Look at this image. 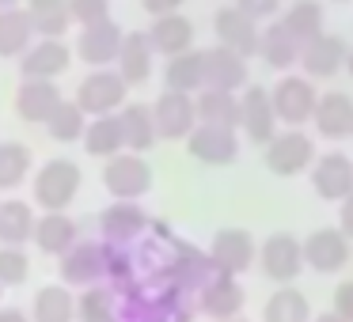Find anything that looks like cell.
Returning a JSON list of instances; mask_svg holds the SVG:
<instances>
[{"label":"cell","instance_id":"8fae6325","mask_svg":"<svg viewBox=\"0 0 353 322\" xmlns=\"http://www.w3.org/2000/svg\"><path fill=\"white\" fill-rule=\"evenodd\" d=\"M353 258V243L342 228H319L304 239V261L315 273H338Z\"/></svg>","mask_w":353,"mask_h":322},{"label":"cell","instance_id":"cb8c5ba5","mask_svg":"<svg viewBox=\"0 0 353 322\" xmlns=\"http://www.w3.org/2000/svg\"><path fill=\"white\" fill-rule=\"evenodd\" d=\"M57 103H61V92H57L54 80H23L16 92V114L23 122L46 125V118L57 110Z\"/></svg>","mask_w":353,"mask_h":322},{"label":"cell","instance_id":"ab89813d","mask_svg":"<svg viewBox=\"0 0 353 322\" xmlns=\"http://www.w3.org/2000/svg\"><path fill=\"white\" fill-rule=\"evenodd\" d=\"M281 23L289 27L300 42L319 39V34H323V4H319V0H296V4L285 12Z\"/></svg>","mask_w":353,"mask_h":322},{"label":"cell","instance_id":"7c38bea8","mask_svg":"<svg viewBox=\"0 0 353 322\" xmlns=\"http://www.w3.org/2000/svg\"><path fill=\"white\" fill-rule=\"evenodd\" d=\"M186 148L198 163H209V167H228L239 155V137L228 125H205L198 122V129L186 137Z\"/></svg>","mask_w":353,"mask_h":322},{"label":"cell","instance_id":"5b68a950","mask_svg":"<svg viewBox=\"0 0 353 322\" xmlns=\"http://www.w3.org/2000/svg\"><path fill=\"white\" fill-rule=\"evenodd\" d=\"M125 76L122 72H110V69H95L92 76L80 80L77 87V103L88 110L92 118L99 114H114V110L125 107Z\"/></svg>","mask_w":353,"mask_h":322},{"label":"cell","instance_id":"d4e9b609","mask_svg":"<svg viewBox=\"0 0 353 322\" xmlns=\"http://www.w3.org/2000/svg\"><path fill=\"white\" fill-rule=\"evenodd\" d=\"M34 34L27 8H0V57H23L34 46Z\"/></svg>","mask_w":353,"mask_h":322},{"label":"cell","instance_id":"60d3db41","mask_svg":"<svg viewBox=\"0 0 353 322\" xmlns=\"http://www.w3.org/2000/svg\"><path fill=\"white\" fill-rule=\"evenodd\" d=\"M152 288V284H148ZM156 292V314L152 322H190V303H186V292L175 288V284H163V288H152Z\"/></svg>","mask_w":353,"mask_h":322},{"label":"cell","instance_id":"3957f363","mask_svg":"<svg viewBox=\"0 0 353 322\" xmlns=\"http://www.w3.org/2000/svg\"><path fill=\"white\" fill-rule=\"evenodd\" d=\"M221 273V269L213 266V258H209L205 250H194V246H183L179 243V250H175V258H171V266H168V273L160 277V281H148L152 288H163V284H175V288H183L186 296H198L201 288H205L213 277Z\"/></svg>","mask_w":353,"mask_h":322},{"label":"cell","instance_id":"7dc6e473","mask_svg":"<svg viewBox=\"0 0 353 322\" xmlns=\"http://www.w3.org/2000/svg\"><path fill=\"white\" fill-rule=\"evenodd\" d=\"M338 216H342V231L353 239V193L342 201V213H338Z\"/></svg>","mask_w":353,"mask_h":322},{"label":"cell","instance_id":"f35d334b","mask_svg":"<svg viewBox=\"0 0 353 322\" xmlns=\"http://www.w3.org/2000/svg\"><path fill=\"white\" fill-rule=\"evenodd\" d=\"M27 171H31V148L19 144V140H4L0 144V190L23 186Z\"/></svg>","mask_w":353,"mask_h":322},{"label":"cell","instance_id":"bcb514c9","mask_svg":"<svg viewBox=\"0 0 353 322\" xmlns=\"http://www.w3.org/2000/svg\"><path fill=\"white\" fill-rule=\"evenodd\" d=\"M141 8H145L148 16H171V12L183 8V0H141Z\"/></svg>","mask_w":353,"mask_h":322},{"label":"cell","instance_id":"f1b7e54d","mask_svg":"<svg viewBox=\"0 0 353 322\" xmlns=\"http://www.w3.org/2000/svg\"><path fill=\"white\" fill-rule=\"evenodd\" d=\"M152 57H156V50L148 42V34H141V31L125 34L122 54H118V72L125 76V84H145L152 76Z\"/></svg>","mask_w":353,"mask_h":322},{"label":"cell","instance_id":"ba28073f","mask_svg":"<svg viewBox=\"0 0 353 322\" xmlns=\"http://www.w3.org/2000/svg\"><path fill=\"white\" fill-rule=\"evenodd\" d=\"M239 129L247 133L251 144H270L277 137V110H274V99H270V87H243L239 95Z\"/></svg>","mask_w":353,"mask_h":322},{"label":"cell","instance_id":"30bf717a","mask_svg":"<svg viewBox=\"0 0 353 322\" xmlns=\"http://www.w3.org/2000/svg\"><path fill=\"white\" fill-rule=\"evenodd\" d=\"M152 114H156V129H160L163 140H186L198 129V103L186 92H171L168 87L152 103Z\"/></svg>","mask_w":353,"mask_h":322},{"label":"cell","instance_id":"f6af8a7d","mask_svg":"<svg viewBox=\"0 0 353 322\" xmlns=\"http://www.w3.org/2000/svg\"><path fill=\"white\" fill-rule=\"evenodd\" d=\"M236 4L247 12V16H254V19H270L277 8H281V0H236Z\"/></svg>","mask_w":353,"mask_h":322},{"label":"cell","instance_id":"2e32d148","mask_svg":"<svg viewBox=\"0 0 353 322\" xmlns=\"http://www.w3.org/2000/svg\"><path fill=\"white\" fill-rule=\"evenodd\" d=\"M209 258H213V266L221 269V273H247L254 261V239L251 231L243 228H221L213 235V243H209Z\"/></svg>","mask_w":353,"mask_h":322},{"label":"cell","instance_id":"e575fe53","mask_svg":"<svg viewBox=\"0 0 353 322\" xmlns=\"http://www.w3.org/2000/svg\"><path fill=\"white\" fill-rule=\"evenodd\" d=\"M34 322H72L77 319V296L69 292V284H46L34 296Z\"/></svg>","mask_w":353,"mask_h":322},{"label":"cell","instance_id":"d6a6232c","mask_svg":"<svg viewBox=\"0 0 353 322\" xmlns=\"http://www.w3.org/2000/svg\"><path fill=\"white\" fill-rule=\"evenodd\" d=\"M163 84L171 87V92H201L205 87V57L194 54V50H186V54H175L168 61V69H163Z\"/></svg>","mask_w":353,"mask_h":322},{"label":"cell","instance_id":"1f68e13d","mask_svg":"<svg viewBox=\"0 0 353 322\" xmlns=\"http://www.w3.org/2000/svg\"><path fill=\"white\" fill-rule=\"evenodd\" d=\"M262 322H312V303L300 288L281 284L262 307Z\"/></svg>","mask_w":353,"mask_h":322},{"label":"cell","instance_id":"b9f144b4","mask_svg":"<svg viewBox=\"0 0 353 322\" xmlns=\"http://www.w3.org/2000/svg\"><path fill=\"white\" fill-rule=\"evenodd\" d=\"M27 273H31V261H27L23 246L0 243V284L12 288V284H23Z\"/></svg>","mask_w":353,"mask_h":322},{"label":"cell","instance_id":"8d00e7d4","mask_svg":"<svg viewBox=\"0 0 353 322\" xmlns=\"http://www.w3.org/2000/svg\"><path fill=\"white\" fill-rule=\"evenodd\" d=\"M88 110L80 107L77 99H61L57 103V110L46 118V129L54 140H61V144H72V140H80L88 133Z\"/></svg>","mask_w":353,"mask_h":322},{"label":"cell","instance_id":"f546056e","mask_svg":"<svg viewBox=\"0 0 353 322\" xmlns=\"http://www.w3.org/2000/svg\"><path fill=\"white\" fill-rule=\"evenodd\" d=\"M84 148L95 160H110V155L125 152V133H122V118L118 114H99L95 122H88L84 133Z\"/></svg>","mask_w":353,"mask_h":322},{"label":"cell","instance_id":"ffe728a7","mask_svg":"<svg viewBox=\"0 0 353 322\" xmlns=\"http://www.w3.org/2000/svg\"><path fill=\"white\" fill-rule=\"evenodd\" d=\"M201 57H205V87H216V92H239V87H247V57L243 54H236V50L216 42Z\"/></svg>","mask_w":353,"mask_h":322},{"label":"cell","instance_id":"8992f818","mask_svg":"<svg viewBox=\"0 0 353 322\" xmlns=\"http://www.w3.org/2000/svg\"><path fill=\"white\" fill-rule=\"evenodd\" d=\"M270 99H274L277 122L304 125L307 118L315 114L319 95H315V87H312V76H281L274 87H270Z\"/></svg>","mask_w":353,"mask_h":322},{"label":"cell","instance_id":"277c9868","mask_svg":"<svg viewBox=\"0 0 353 322\" xmlns=\"http://www.w3.org/2000/svg\"><path fill=\"white\" fill-rule=\"evenodd\" d=\"M262 273L270 277L274 284H292L300 273H304V243H300L296 235H289V231H277V235H270L266 243H262Z\"/></svg>","mask_w":353,"mask_h":322},{"label":"cell","instance_id":"603a6c76","mask_svg":"<svg viewBox=\"0 0 353 322\" xmlns=\"http://www.w3.org/2000/svg\"><path fill=\"white\" fill-rule=\"evenodd\" d=\"M145 34H148V42H152V50L163 54V57L186 54V50L194 46V23L186 16H179V12H171V16H156Z\"/></svg>","mask_w":353,"mask_h":322},{"label":"cell","instance_id":"4dcf8cb0","mask_svg":"<svg viewBox=\"0 0 353 322\" xmlns=\"http://www.w3.org/2000/svg\"><path fill=\"white\" fill-rule=\"evenodd\" d=\"M198 122L205 125H228V129H239V95L236 92H216V87H201L198 99Z\"/></svg>","mask_w":353,"mask_h":322},{"label":"cell","instance_id":"7a4b0ae2","mask_svg":"<svg viewBox=\"0 0 353 322\" xmlns=\"http://www.w3.org/2000/svg\"><path fill=\"white\" fill-rule=\"evenodd\" d=\"M103 186L114 201H137L152 190V167L137 152H118L103 167Z\"/></svg>","mask_w":353,"mask_h":322},{"label":"cell","instance_id":"816d5d0a","mask_svg":"<svg viewBox=\"0 0 353 322\" xmlns=\"http://www.w3.org/2000/svg\"><path fill=\"white\" fill-rule=\"evenodd\" d=\"M224 322H247V319H239V314H236V319H224Z\"/></svg>","mask_w":353,"mask_h":322},{"label":"cell","instance_id":"ee69618b","mask_svg":"<svg viewBox=\"0 0 353 322\" xmlns=\"http://www.w3.org/2000/svg\"><path fill=\"white\" fill-rule=\"evenodd\" d=\"M334 311L342 314L345 322H353V281H342L334 288Z\"/></svg>","mask_w":353,"mask_h":322},{"label":"cell","instance_id":"e0dca14e","mask_svg":"<svg viewBox=\"0 0 353 322\" xmlns=\"http://www.w3.org/2000/svg\"><path fill=\"white\" fill-rule=\"evenodd\" d=\"M247 303V292L239 284V277L232 273H216L205 288L198 292V311L209 314L213 322H224V319H236Z\"/></svg>","mask_w":353,"mask_h":322},{"label":"cell","instance_id":"9a60e30c","mask_svg":"<svg viewBox=\"0 0 353 322\" xmlns=\"http://www.w3.org/2000/svg\"><path fill=\"white\" fill-rule=\"evenodd\" d=\"M99 231H103V243L133 246L148 231V216H145V208H141L137 201H114L110 208H103Z\"/></svg>","mask_w":353,"mask_h":322},{"label":"cell","instance_id":"f5cc1de1","mask_svg":"<svg viewBox=\"0 0 353 322\" xmlns=\"http://www.w3.org/2000/svg\"><path fill=\"white\" fill-rule=\"evenodd\" d=\"M345 65H350V72H353V54H350V61H345Z\"/></svg>","mask_w":353,"mask_h":322},{"label":"cell","instance_id":"5bb4252c","mask_svg":"<svg viewBox=\"0 0 353 322\" xmlns=\"http://www.w3.org/2000/svg\"><path fill=\"white\" fill-rule=\"evenodd\" d=\"M312 190L323 201H338L342 205L353 193V160L342 152H327L312 163Z\"/></svg>","mask_w":353,"mask_h":322},{"label":"cell","instance_id":"ac0fdd59","mask_svg":"<svg viewBox=\"0 0 353 322\" xmlns=\"http://www.w3.org/2000/svg\"><path fill=\"white\" fill-rule=\"evenodd\" d=\"M213 31H216V42L228 50H236V54L251 57L259 54V27H254V16H247L239 4H232V8H221L213 16Z\"/></svg>","mask_w":353,"mask_h":322},{"label":"cell","instance_id":"6da1fadb","mask_svg":"<svg viewBox=\"0 0 353 322\" xmlns=\"http://www.w3.org/2000/svg\"><path fill=\"white\" fill-rule=\"evenodd\" d=\"M77 193H80V167L72 160L57 155V160L39 167V175H34V201L46 213H65Z\"/></svg>","mask_w":353,"mask_h":322},{"label":"cell","instance_id":"c3c4849f","mask_svg":"<svg viewBox=\"0 0 353 322\" xmlns=\"http://www.w3.org/2000/svg\"><path fill=\"white\" fill-rule=\"evenodd\" d=\"M0 322H31L19 307H0Z\"/></svg>","mask_w":353,"mask_h":322},{"label":"cell","instance_id":"52a82bcc","mask_svg":"<svg viewBox=\"0 0 353 322\" xmlns=\"http://www.w3.org/2000/svg\"><path fill=\"white\" fill-rule=\"evenodd\" d=\"M312 163H315V144H312L307 133L296 129V125H292L289 133H277L266 144V167L281 178L300 175V171H307Z\"/></svg>","mask_w":353,"mask_h":322},{"label":"cell","instance_id":"681fc988","mask_svg":"<svg viewBox=\"0 0 353 322\" xmlns=\"http://www.w3.org/2000/svg\"><path fill=\"white\" fill-rule=\"evenodd\" d=\"M312 322H345V319H342V314H338V311H334V307H330V311H323V314H315V319H312Z\"/></svg>","mask_w":353,"mask_h":322},{"label":"cell","instance_id":"7402d4cb","mask_svg":"<svg viewBox=\"0 0 353 322\" xmlns=\"http://www.w3.org/2000/svg\"><path fill=\"white\" fill-rule=\"evenodd\" d=\"M312 122H315V129H319V137H327V140L353 137V99L345 92L319 95Z\"/></svg>","mask_w":353,"mask_h":322},{"label":"cell","instance_id":"d590c367","mask_svg":"<svg viewBox=\"0 0 353 322\" xmlns=\"http://www.w3.org/2000/svg\"><path fill=\"white\" fill-rule=\"evenodd\" d=\"M27 12H31V23L39 31V39H61L72 23L69 0H27Z\"/></svg>","mask_w":353,"mask_h":322},{"label":"cell","instance_id":"836d02e7","mask_svg":"<svg viewBox=\"0 0 353 322\" xmlns=\"http://www.w3.org/2000/svg\"><path fill=\"white\" fill-rule=\"evenodd\" d=\"M34 224H39V216L31 213V205L19 197H8L0 201V243H27V239H34Z\"/></svg>","mask_w":353,"mask_h":322},{"label":"cell","instance_id":"d6986e66","mask_svg":"<svg viewBox=\"0 0 353 322\" xmlns=\"http://www.w3.org/2000/svg\"><path fill=\"white\" fill-rule=\"evenodd\" d=\"M350 61V50H345L342 39H334V34L323 31L319 39L304 42V50H300V69H304V76L312 80H327L334 76L342 65Z\"/></svg>","mask_w":353,"mask_h":322},{"label":"cell","instance_id":"4316f807","mask_svg":"<svg viewBox=\"0 0 353 322\" xmlns=\"http://www.w3.org/2000/svg\"><path fill=\"white\" fill-rule=\"evenodd\" d=\"M300 50H304V42H300L285 23L266 27V31H262V39H259L262 61H266L270 69H277V72H281V69H292V65H300Z\"/></svg>","mask_w":353,"mask_h":322},{"label":"cell","instance_id":"4fadbf2b","mask_svg":"<svg viewBox=\"0 0 353 322\" xmlns=\"http://www.w3.org/2000/svg\"><path fill=\"white\" fill-rule=\"evenodd\" d=\"M122 42H125L122 27H118L114 19H103V23H92V27H84V31H80L77 54H80V61H88L92 69H107V65L118 61Z\"/></svg>","mask_w":353,"mask_h":322},{"label":"cell","instance_id":"db71d44e","mask_svg":"<svg viewBox=\"0 0 353 322\" xmlns=\"http://www.w3.org/2000/svg\"><path fill=\"white\" fill-rule=\"evenodd\" d=\"M338 4H345V0H338Z\"/></svg>","mask_w":353,"mask_h":322},{"label":"cell","instance_id":"44dd1931","mask_svg":"<svg viewBox=\"0 0 353 322\" xmlns=\"http://www.w3.org/2000/svg\"><path fill=\"white\" fill-rule=\"evenodd\" d=\"M69 61H72V54H69V46H65L61 39H39L23 54L19 72H23V80H57L65 69H69Z\"/></svg>","mask_w":353,"mask_h":322},{"label":"cell","instance_id":"f907efd6","mask_svg":"<svg viewBox=\"0 0 353 322\" xmlns=\"http://www.w3.org/2000/svg\"><path fill=\"white\" fill-rule=\"evenodd\" d=\"M0 8H19V0H0Z\"/></svg>","mask_w":353,"mask_h":322},{"label":"cell","instance_id":"74e56055","mask_svg":"<svg viewBox=\"0 0 353 322\" xmlns=\"http://www.w3.org/2000/svg\"><path fill=\"white\" fill-rule=\"evenodd\" d=\"M118 311V288L114 284H92L77 299V319L80 322H114Z\"/></svg>","mask_w":353,"mask_h":322},{"label":"cell","instance_id":"83f0119b","mask_svg":"<svg viewBox=\"0 0 353 322\" xmlns=\"http://www.w3.org/2000/svg\"><path fill=\"white\" fill-rule=\"evenodd\" d=\"M122 118V133H125V148L130 152H148V148L160 140V129H156V114L145 103H130V107L118 110Z\"/></svg>","mask_w":353,"mask_h":322},{"label":"cell","instance_id":"484cf974","mask_svg":"<svg viewBox=\"0 0 353 322\" xmlns=\"http://www.w3.org/2000/svg\"><path fill=\"white\" fill-rule=\"evenodd\" d=\"M34 243H39L42 254H57V258H61L65 250H72V246L80 243L77 220H72V216H65V213L39 216V224H34Z\"/></svg>","mask_w":353,"mask_h":322},{"label":"cell","instance_id":"7bdbcfd3","mask_svg":"<svg viewBox=\"0 0 353 322\" xmlns=\"http://www.w3.org/2000/svg\"><path fill=\"white\" fill-rule=\"evenodd\" d=\"M69 12H72V23L92 27L110 19V0H69Z\"/></svg>","mask_w":353,"mask_h":322},{"label":"cell","instance_id":"11a10c76","mask_svg":"<svg viewBox=\"0 0 353 322\" xmlns=\"http://www.w3.org/2000/svg\"><path fill=\"white\" fill-rule=\"evenodd\" d=\"M0 292H4V284H0Z\"/></svg>","mask_w":353,"mask_h":322},{"label":"cell","instance_id":"9c48e42d","mask_svg":"<svg viewBox=\"0 0 353 322\" xmlns=\"http://www.w3.org/2000/svg\"><path fill=\"white\" fill-rule=\"evenodd\" d=\"M61 281L69 288H92L107 281V243H77L61 254Z\"/></svg>","mask_w":353,"mask_h":322}]
</instances>
